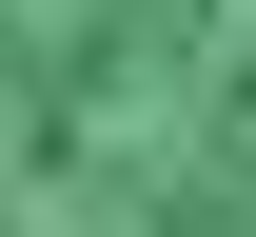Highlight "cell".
I'll list each match as a JSON object with an SVG mask.
<instances>
[{
    "instance_id": "6da1fadb",
    "label": "cell",
    "mask_w": 256,
    "mask_h": 237,
    "mask_svg": "<svg viewBox=\"0 0 256 237\" xmlns=\"http://www.w3.org/2000/svg\"><path fill=\"white\" fill-rule=\"evenodd\" d=\"M0 237H256V0H0Z\"/></svg>"
}]
</instances>
